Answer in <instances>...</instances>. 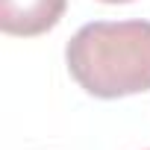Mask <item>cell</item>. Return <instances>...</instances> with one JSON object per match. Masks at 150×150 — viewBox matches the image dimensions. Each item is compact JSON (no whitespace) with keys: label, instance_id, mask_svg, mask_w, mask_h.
Instances as JSON below:
<instances>
[{"label":"cell","instance_id":"7a4b0ae2","mask_svg":"<svg viewBox=\"0 0 150 150\" xmlns=\"http://www.w3.org/2000/svg\"><path fill=\"white\" fill-rule=\"evenodd\" d=\"M68 9V0H0V30L15 38L50 33Z\"/></svg>","mask_w":150,"mask_h":150},{"label":"cell","instance_id":"6da1fadb","mask_svg":"<svg viewBox=\"0 0 150 150\" xmlns=\"http://www.w3.org/2000/svg\"><path fill=\"white\" fill-rule=\"evenodd\" d=\"M74 83L100 100L150 91V21H94L65 47Z\"/></svg>","mask_w":150,"mask_h":150},{"label":"cell","instance_id":"3957f363","mask_svg":"<svg viewBox=\"0 0 150 150\" xmlns=\"http://www.w3.org/2000/svg\"><path fill=\"white\" fill-rule=\"evenodd\" d=\"M100 3H112V6H118V3H132V0H100Z\"/></svg>","mask_w":150,"mask_h":150}]
</instances>
